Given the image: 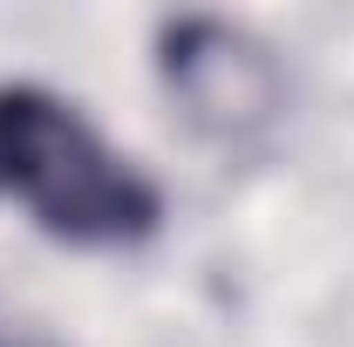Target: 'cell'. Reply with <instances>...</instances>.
Masks as SVG:
<instances>
[{
	"instance_id": "2",
	"label": "cell",
	"mask_w": 354,
	"mask_h": 347,
	"mask_svg": "<svg viewBox=\"0 0 354 347\" xmlns=\"http://www.w3.org/2000/svg\"><path fill=\"white\" fill-rule=\"evenodd\" d=\"M164 82L177 109L218 143H245L272 130V116L286 109V75L272 48H259L245 28H225V21L164 28Z\"/></svg>"
},
{
	"instance_id": "1",
	"label": "cell",
	"mask_w": 354,
	"mask_h": 347,
	"mask_svg": "<svg viewBox=\"0 0 354 347\" xmlns=\"http://www.w3.org/2000/svg\"><path fill=\"white\" fill-rule=\"evenodd\" d=\"M0 191L68 245H136L164 225L157 184L75 102L48 88H0Z\"/></svg>"
}]
</instances>
